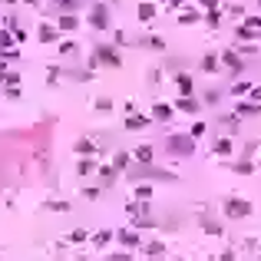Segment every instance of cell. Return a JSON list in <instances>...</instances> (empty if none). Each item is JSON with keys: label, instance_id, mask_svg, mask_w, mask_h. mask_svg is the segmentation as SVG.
Wrapping results in <instances>:
<instances>
[{"label": "cell", "instance_id": "obj_37", "mask_svg": "<svg viewBox=\"0 0 261 261\" xmlns=\"http://www.w3.org/2000/svg\"><path fill=\"white\" fill-rule=\"evenodd\" d=\"M4 96H7V99H20V83H17V86H7Z\"/></svg>", "mask_w": 261, "mask_h": 261}, {"label": "cell", "instance_id": "obj_26", "mask_svg": "<svg viewBox=\"0 0 261 261\" xmlns=\"http://www.w3.org/2000/svg\"><path fill=\"white\" fill-rule=\"evenodd\" d=\"M202 20H205L208 27H218V24H222V17H218V7H208V14L202 17Z\"/></svg>", "mask_w": 261, "mask_h": 261}, {"label": "cell", "instance_id": "obj_46", "mask_svg": "<svg viewBox=\"0 0 261 261\" xmlns=\"http://www.w3.org/2000/svg\"><path fill=\"white\" fill-rule=\"evenodd\" d=\"M258 4H261V0H258Z\"/></svg>", "mask_w": 261, "mask_h": 261}, {"label": "cell", "instance_id": "obj_36", "mask_svg": "<svg viewBox=\"0 0 261 261\" xmlns=\"http://www.w3.org/2000/svg\"><path fill=\"white\" fill-rule=\"evenodd\" d=\"M60 53H63V56L76 53V43H73V40H63V43H60Z\"/></svg>", "mask_w": 261, "mask_h": 261}, {"label": "cell", "instance_id": "obj_3", "mask_svg": "<svg viewBox=\"0 0 261 261\" xmlns=\"http://www.w3.org/2000/svg\"><path fill=\"white\" fill-rule=\"evenodd\" d=\"M166 152H169V156L185 159V156L195 152V139H192L189 133H185V136H169V139H166Z\"/></svg>", "mask_w": 261, "mask_h": 261}, {"label": "cell", "instance_id": "obj_39", "mask_svg": "<svg viewBox=\"0 0 261 261\" xmlns=\"http://www.w3.org/2000/svg\"><path fill=\"white\" fill-rule=\"evenodd\" d=\"M202 103H208V106H212V103H218V93H215V89H208V93L202 96Z\"/></svg>", "mask_w": 261, "mask_h": 261}, {"label": "cell", "instance_id": "obj_23", "mask_svg": "<svg viewBox=\"0 0 261 261\" xmlns=\"http://www.w3.org/2000/svg\"><path fill=\"white\" fill-rule=\"evenodd\" d=\"M261 106L258 103H238V116H258Z\"/></svg>", "mask_w": 261, "mask_h": 261}, {"label": "cell", "instance_id": "obj_40", "mask_svg": "<svg viewBox=\"0 0 261 261\" xmlns=\"http://www.w3.org/2000/svg\"><path fill=\"white\" fill-rule=\"evenodd\" d=\"M109 258H112V261H129L133 254H129V251H116V254H109Z\"/></svg>", "mask_w": 261, "mask_h": 261}, {"label": "cell", "instance_id": "obj_6", "mask_svg": "<svg viewBox=\"0 0 261 261\" xmlns=\"http://www.w3.org/2000/svg\"><path fill=\"white\" fill-rule=\"evenodd\" d=\"M172 106H175V112H198V109H202V99H195L192 93H189V96L182 93V96H179V99H175Z\"/></svg>", "mask_w": 261, "mask_h": 261}, {"label": "cell", "instance_id": "obj_10", "mask_svg": "<svg viewBox=\"0 0 261 261\" xmlns=\"http://www.w3.org/2000/svg\"><path fill=\"white\" fill-rule=\"evenodd\" d=\"M172 116H175L172 103H156L152 106V119H159V122H172Z\"/></svg>", "mask_w": 261, "mask_h": 261}, {"label": "cell", "instance_id": "obj_29", "mask_svg": "<svg viewBox=\"0 0 261 261\" xmlns=\"http://www.w3.org/2000/svg\"><path fill=\"white\" fill-rule=\"evenodd\" d=\"M231 172H238V175H251V162H248V159H241V162H235V166H231Z\"/></svg>", "mask_w": 261, "mask_h": 261}, {"label": "cell", "instance_id": "obj_42", "mask_svg": "<svg viewBox=\"0 0 261 261\" xmlns=\"http://www.w3.org/2000/svg\"><path fill=\"white\" fill-rule=\"evenodd\" d=\"M202 7H218V0H198Z\"/></svg>", "mask_w": 261, "mask_h": 261}, {"label": "cell", "instance_id": "obj_14", "mask_svg": "<svg viewBox=\"0 0 261 261\" xmlns=\"http://www.w3.org/2000/svg\"><path fill=\"white\" fill-rule=\"evenodd\" d=\"M218 70H222V60H218L215 53H205V56H202V73H218Z\"/></svg>", "mask_w": 261, "mask_h": 261}, {"label": "cell", "instance_id": "obj_4", "mask_svg": "<svg viewBox=\"0 0 261 261\" xmlns=\"http://www.w3.org/2000/svg\"><path fill=\"white\" fill-rule=\"evenodd\" d=\"M89 27L93 30H109V4H93L89 7Z\"/></svg>", "mask_w": 261, "mask_h": 261}, {"label": "cell", "instance_id": "obj_5", "mask_svg": "<svg viewBox=\"0 0 261 261\" xmlns=\"http://www.w3.org/2000/svg\"><path fill=\"white\" fill-rule=\"evenodd\" d=\"M222 208H225L228 218H245V215H251V205L248 202H238V198H225Z\"/></svg>", "mask_w": 261, "mask_h": 261}, {"label": "cell", "instance_id": "obj_17", "mask_svg": "<svg viewBox=\"0 0 261 261\" xmlns=\"http://www.w3.org/2000/svg\"><path fill=\"white\" fill-rule=\"evenodd\" d=\"M119 241H122L126 248H139V245H143V241H139V231H136V228H129V231H119Z\"/></svg>", "mask_w": 261, "mask_h": 261}, {"label": "cell", "instance_id": "obj_35", "mask_svg": "<svg viewBox=\"0 0 261 261\" xmlns=\"http://www.w3.org/2000/svg\"><path fill=\"white\" fill-rule=\"evenodd\" d=\"M50 212H70V202H47Z\"/></svg>", "mask_w": 261, "mask_h": 261}, {"label": "cell", "instance_id": "obj_45", "mask_svg": "<svg viewBox=\"0 0 261 261\" xmlns=\"http://www.w3.org/2000/svg\"><path fill=\"white\" fill-rule=\"evenodd\" d=\"M106 4H116V0H106Z\"/></svg>", "mask_w": 261, "mask_h": 261}, {"label": "cell", "instance_id": "obj_22", "mask_svg": "<svg viewBox=\"0 0 261 261\" xmlns=\"http://www.w3.org/2000/svg\"><path fill=\"white\" fill-rule=\"evenodd\" d=\"M146 254L149 258H166V245L162 241H152V245H146Z\"/></svg>", "mask_w": 261, "mask_h": 261}, {"label": "cell", "instance_id": "obj_7", "mask_svg": "<svg viewBox=\"0 0 261 261\" xmlns=\"http://www.w3.org/2000/svg\"><path fill=\"white\" fill-rule=\"evenodd\" d=\"M76 27H79V17L73 14V10H66V14L56 17V30H60V33H73Z\"/></svg>", "mask_w": 261, "mask_h": 261}, {"label": "cell", "instance_id": "obj_13", "mask_svg": "<svg viewBox=\"0 0 261 261\" xmlns=\"http://www.w3.org/2000/svg\"><path fill=\"white\" fill-rule=\"evenodd\" d=\"M129 162H133V152H116L109 166L116 169V172H126V169H129Z\"/></svg>", "mask_w": 261, "mask_h": 261}, {"label": "cell", "instance_id": "obj_15", "mask_svg": "<svg viewBox=\"0 0 261 261\" xmlns=\"http://www.w3.org/2000/svg\"><path fill=\"white\" fill-rule=\"evenodd\" d=\"M202 20V14H198L195 7H182V14H179V24L182 27H189V24H198Z\"/></svg>", "mask_w": 261, "mask_h": 261}, {"label": "cell", "instance_id": "obj_43", "mask_svg": "<svg viewBox=\"0 0 261 261\" xmlns=\"http://www.w3.org/2000/svg\"><path fill=\"white\" fill-rule=\"evenodd\" d=\"M4 70H7V60H4V56H0V73H4Z\"/></svg>", "mask_w": 261, "mask_h": 261}, {"label": "cell", "instance_id": "obj_19", "mask_svg": "<svg viewBox=\"0 0 261 261\" xmlns=\"http://www.w3.org/2000/svg\"><path fill=\"white\" fill-rule=\"evenodd\" d=\"M96 172H99V182H103V185H112V182H116V169H112V166H99Z\"/></svg>", "mask_w": 261, "mask_h": 261}, {"label": "cell", "instance_id": "obj_38", "mask_svg": "<svg viewBox=\"0 0 261 261\" xmlns=\"http://www.w3.org/2000/svg\"><path fill=\"white\" fill-rule=\"evenodd\" d=\"M192 139H198V136H205V122H195V126H192Z\"/></svg>", "mask_w": 261, "mask_h": 261}, {"label": "cell", "instance_id": "obj_9", "mask_svg": "<svg viewBox=\"0 0 261 261\" xmlns=\"http://www.w3.org/2000/svg\"><path fill=\"white\" fill-rule=\"evenodd\" d=\"M37 40H40V43H56V40H60L56 24H40L37 27Z\"/></svg>", "mask_w": 261, "mask_h": 261}, {"label": "cell", "instance_id": "obj_16", "mask_svg": "<svg viewBox=\"0 0 261 261\" xmlns=\"http://www.w3.org/2000/svg\"><path fill=\"white\" fill-rule=\"evenodd\" d=\"M175 86H179V93H195V83H192V76L189 73H179V76H175Z\"/></svg>", "mask_w": 261, "mask_h": 261}, {"label": "cell", "instance_id": "obj_24", "mask_svg": "<svg viewBox=\"0 0 261 261\" xmlns=\"http://www.w3.org/2000/svg\"><path fill=\"white\" fill-rule=\"evenodd\" d=\"M96 112H112V99H109V96H96Z\"/></svg>", "mask_w": 261, "mask_h": 261}, {"label": "cell", "instance_id": "obj_21", "mask_svg": "<svg viewBox=\"0 0 261 261\" xmlns=\"http://www.w3.org/2000/svg\"><path fill=\"white\" fill-rule=\"evenodd\" d=\"M76 172H79V175H93V172H96V162H93L89 156H86V159L79 156V166H76Z\"/></svg>", "mask_w": 261, "mask_h": 261}, {"label": "cell", "instance_id": "obj_25", "mask_svg": "<svg viewBox=\"0 0 261 261\" xmlns=\"http://www.w3.org/2000/svg\"><path fill=\"white\" fill-rule=\"evenodd\" d=\"M73 149H76V152H79V156H93V152H96V146H93V143H89V139H79V143H76V146H73Z\"/></svg>", "mask_w": 261, "mask_h": 261}, {"label": "cell", "instance_id": "obj_28", "mask_svg": "<svg viewBox=\"0 0 261 261\" xmlns=\"http://www.w3.org/2000/svg\"><path fill=\"white\" fill-rule=\"evenodd\" d=\"M215 156H231V139H218L215 143Z\"/></svg>", "mask_w": 261, "mask_h": 261}, {"label": "cell", "instance_id": "obj_1", "mask_svg": "<svg viewBox=\"0 0 261 261\" xmlns=\"http://www.w3.org/2000/svg\"><path fill=\"white\" fill-rule=\"evenodd\" d=\"M89 66H109V70H119V66H122V56H119V50L109 47V43H96Z\"/></svg>", "mask_w": 261, "mask_h": 261}, {"label": "cell", "instance_id": "obj_8", "mask_svg": "<svg viewBox=\"0 0 261 261\" xmlns=\"http://www.w3.org/2000/svg\"><path fill=\"white\" fill-rule=\"evenodd\" d=\"M218 60H222V63L228 66L231 73H241V70H245V60H241V56H238V50H225V53L218 56Z\"/></svg>", "mask_w": 261, "mask_h": 261}, {"label": "cell", "instance_id": "obj_32", "mask_svg": "<svg viewBox=\"0 0 261 261\" xmlns=\"http://www.w3.org/2000/svg\"><path fill=\"white\" fill-rule=\"evenodd\" d=\"M222 126L228 129V133H235V129H238V112H235V116H222Z\"/></svg>", "mask_w": 261, "mask_h": 261}, {"label": "cell", "instance_id": "obj_31", "mask_svg": "<svg viewBox=\"0 0 261 261\" xmlns=\"http://www.w3.org/2000/svg\"><path fill=\"white\" fill-rule=\"evenodd\" d=\"M248 89H251V83H235V86H231V96L241 99V96H248Z\"/></svg>", "mask_w": 261, "mask_h": 261}, {"label": "cell", "instance_id": "obj_2", "mask_svg": "<svg viewBox=\"0 0 261 261\" xmlns=\"http://www.w3.org/2000/svg\"><path fill=\"white\" fill-rule=\"evenodd\" d=\"M129 179H133V182H139V179H162V182H175L172 172H162V169H156L152 162H136L133 172H129Z\"/></svg>", "mask_w": 261, "mask_h": 261}, {"label": "cell", "instance_id": "obj_34", "mask_svg": "<svg viewBox=\"0 0 261 261\" xmlns=\"http://www.w3.org/2000/svg\"><path fill=\"white\" fill-rule=\"evenodd\" d=\"M202 228H205V235H222V225L218 222H202Z\"/></svg>", "mask_w": 261, "mask_h": 261}, {"label": "cell", "instance_id": "obj_41", "mask_svg": "<svg viewBox=\"0 0 261 261\" xmlns=\"http://www.w3.org/2000/svg\"><path fill=\"white\" fill-rule=\"evenodd\" d=\"M248 96H251V99H258V103H261V86H251V89H248Z\"/></svg>", "mask_w": 261, "mask_h": 261}, {"label": "cell", "instance_id": "obj_33", "mask_svg": "<svg viewBox=\"0 0 261 261\" xmlns=\"http://www.w3.org/2000/svg\"><path fill=\"white\" fill-rule=\"evenodd\" d=\"M10 33H14V43H17V47H20V43H27V30H24V27H14Z\"/></svg>", "mask_w": 261, "mask_h": 261}, {"label": "cell", "instance_id": "obj_27", "mask_svg": "<svg viewBox=\"0 0 261 261\" xmlns=\"http://www.w3.org/2000/svg\"><path fill=\"white\" fill-rule=\"evenodd\" d=\"M86 238H89V235H86V228H73V231H70V238H66V241H73V245H83V241H86Z\"/></svg>", "mask_w": 261, "mask_h": 261}, {"label": "cell", "instance_id": "obj_30", "mask_svg": "<svg viewBox=\"0 0 261 261\" xmlns=\"http://www.w3.org/2000/svg\"><path fill=\"white\" fill-rule=\"evenodd\" d=\"M136 195H139V202H149L152 198V185H136Z\"/></svg>", "mask_w": 261, "mask_h": 261}, {"label": "cell", "instance_id": "obj_18", "mask_svg": "<svg viewBox=\"0 0 261 261\" xmlns=\"http://www.w3.org/2000/svg\"><path fill=\"white\" fill-rule=\"evenodd\" d=\"M156 4H139V20H143V24H152V20H156Z\"/></svg>", "mask_w": 261, "mask_h": 261}, {"label": "cell", "instance_id": "obj_11", "mask_svg": "<svg viewBox=\"0 0 261 261\" xmlns=\"http://www.w3.org/2000/svg\"><path fill=\"white\" fill-rule=\"evenodd\" d=\"M149 122H152V116H143V112H129V119H126V129H129V133H136V129H146V126H149Z\"/></svg>", "mask_w": 261, "mask_h": 261}, {"label": "cell", "instance_id": "obj_44", "mask_svg": "<svg viewBox=\"0 0 261 261\" xmlns=\"http://www.w3.org/2000/svg\"><path fill=\"white\" fill-rule=\"evenodd\" d=\"M0 4H14V0H0Z\"/></svg>", "mask_w": 261, "mask_h": 261}, {"label": "cell", "instance_id": "obj_20", "mask_svg": "<svg viewBox=\"0 0 261 261\" xmlns=\"http://www.w3.org/2000/svg\"><path fill=\"white\" fill-rule=\"evenodd\" d=\"M109 241H112V231L109 228H103V231H96V235H93V248H106Z\"/></svg>", "mask_w": 261, "mask_h": 261}, {"label": "cell", "instance_id": "obj_12", "mask_svg": "<svg viewBox=\"0 0 261 261\" xmlns=\"http://www.w3.org/2000/svg\"><path fill=\"white\" fill-rule=\"evenodd\" d=\"M156 159V149L152 146H136L133 149V162H152Z\"/></svg>", "mask_w": 261, "mask_h": 261}]
</instances>
